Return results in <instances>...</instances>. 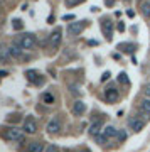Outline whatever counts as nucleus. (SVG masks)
Segmentation results:
<instances>
[{"instance_id": "nucleus-1", "label": "nucleus", "mask_w": 150, "mask_h": 152, "mask_svg": "<svg viewBox=\"0 0 150 152\" xmlns=\"http://www.w3.org/2000/svg\"><path fill=\"white\" fill-rule=\"evenodd\" d=\"M15 42L19 44L22 49H32V48H36L37 39H36V36H34V34L27 32V34H24V36H20V37H17Z\"/></svg>"}, {"instance_id": "nucleus-2", "label": "nucleus", "mask_w": 150, "mask_h": 152, "mask_svg": "<svg viewBox=\"0 0 150 152\" xmlns=\"http://www.w3.org/2000/svg\"><path fill=\"white\" fill-rule=\"evenodd\" d=\"M4 137H5L7 140L20 142L22 139H24V130L17 129V127H10V129H7V130L4 132Z\"/></svg>"}, {"instance_id": "nucleus-3", "label": "nucleus", "mask_w": 150, "mask_h": 152, "mask_svg": "<svg viewBox=\"0 0 150 152\" xmlns=\"http://www.w3.org/2000/svg\"><path fill=\"white\" fill-rule=\"evenodd\" d=\"M117 132H118V130L115 129V127H111V125H106V127L103 129V132L96 137V139H98V142H100V144H105V142H108L110 139L117 137Z\"/></svg>"}, {"instance_id": "nucleus-4", "label": "nucleus", "mask_w": 150, "mask_h": 152, "mask_svg": "<svg viewBox=\"0 0 150 152\" xmlns=\"http://www.w3.org/2000/svg\"><path fill=\"white\" fill-rule=\"evenodd\" d=\"M22 130L25 132V134H36L37 132V124H36V120L32 117H29V118L24 120V125H22Z\"/></svg>"}, {"instance_id": "nucleus-5", "label": "nucleus", "mask_w": 150, "mask_h": 152, "mask_svg": "<svg viewBox=\"0 0 150 152\" xmlns=\"http://www.w3.org/2000/svg\"><path fill=\"white\" fill-rule=\"evenodd\" d=\"M63 41V31L61 29H56L52 34H51V37H49V44H51V49H58L59 44Z\"/></svg>"}, {"instance_id": "nucleus-6", "label": "nucleus", "mask_w": 150, "mask_h": 152, "mask_svg": "<svg viewBox=\"0 0 150 152\" xmlns=\"http://www.w3.org/2000/svg\"><path fill=\"white\" fill-rule=\"evenodd\" d=\"M128 127H130L133 132H140V130L145 127V120L142 118L140 115H138V117H133V118L128 120Z\"/></svg>"}, {"instance_id": "nucleus-7", "label": "nucleus", "mask_w": 150, "mask_h": 152, "mask_svg": "<svg viewBox=\"0 0 150 152\" xmlns=\"http://www.w3.org/2000/svg\"><path fill=\"white\" fill-rule=\"evenodd\" d=\"M46 130H47L49 134H59V130H61V120H59L58 117L51 118L47 127H46Z\"/></svg>"}, {"instance_id": "nucleus-8", "label": "nucleus", "mask_w": 150, "mask_h": 152, "mask_svg": "<svg viewBox=\"0 0 150 152\" xmlns=\"http://www.w3.org/2000/svg\"><path fill=\"white\" fill-rule=\"evenodd\" d=\"M84 22H71L69 26H68V32L71 34V36H76V34H81L83 32V29H84Z\"/></svg>"}, {"instance_id": "nucleus-9", "label": "nucleus", "mask_w": 150, "mask_h": 152, "mask_svg": "<svg viewBox=\"0 0 150 152\" xmlns=\"http://www.w3.org/2000/svg\"><path fill=\"white\" fill-rule=\"evenodd\" d=\"M118 98H120V93H118L117 88H108L106 91H105V100H106L108 103H115Z\"/></svg>"}, {"instance_id": "nucleus-10", "label": "nucleus", "mask_w": 150, "mask_h": 152, "mask_svg": "<svg viewBox=\"0 0 150 152\" xmlns=\"http://www.w3.org/2000/svg\"><path fill=\"white\" fill-rule=\"evenodd\" d=\"M25 76H27V80H29L31 83H34V85H42V83H44V80L41 78V75H39L37 71H34V69L27 71Z\"/></svg>"}, {"instance_id": "nucleus-11", "label": "nucleus", "mask_w": 150, "mask_h": 152, "mask_svg": "<svg viewBox=\"0 0 150 152\" xmlns=\"http://www.w3.org/2000/svg\"><path fill=\"white\" fill-rule=\"evenodd\" d=\"M103 129H105V127H103V122L101 120H96V122L90 127V134H91L93 137H98L103 132Z\"/></svg>"}, {"instance_id": "nucleus-12", "label": "nucleus", "mask_w": 150, "mask_h": 152, "mask_svg": "<svg viewBox=\"0 0 150 152\" xmlns=\"http://www.w3.org/2000/svg\"><path fill=\"white\" fill-rule=\"evenodd\" d=\"M22 51H24V49H22L20 46L15 42V41L12 42V46H9V53H10L12 58H20V56H22Z\"/></svg>"}, {"instance_id": "nucleus-13", "label": "nucleus", "mask_w": 150, "mask_h": 152, "mask_svg": "<svg viewBox=\"0 0 150 152\" xmlns=\"http://www.w3.org/2000/svg\"><path fill=\"white\" fill-rule=\"evenodd\" d=\"M103 34H105L108 39L113 37V24L110 20H103Z\"/></svg>"}, {"instance_id": "nucleus-14", "label": "nucleus", "mask_w": 150, "mask_h": 152, "mask_svg": "<svg viewBox=\"0 0 150 152\" xmlns=\"http://www.w3.org/2000/svg\"><path fill=\"white\" fill-rule=\"evenodd\" d=\"M25 152H44L42 142H32V144H29L27 149H25Z\"/></svg>"}, {"instance_id": "nucleus-15", "label": "nucleus", "mask_w": 150, "mask_h": 152, "mask_svg": "<svg viewBox=\"0 0 150 152\" xmlns=\"http://www.w3.org/2000/svg\"><path fill=\"white\" fill-rule=\"evenodd\" d=\"M86 112V105L81 102V100H78V102H74V107H73V113L74 115H83Z\"/></svg>"}, {"instance_id": "nucleus-16", "label": "nucleus", "mask_w": 150, "mask_h": 152, "mask_svg": "<svg viewBox=\"0 0 150 152\" xmlns=\"http://www.w3.org/2000/svg\"><path fill=\"white\" fill-rule=\"evenodd\" d=\"M41 100H42V103H46V105H52L54 103V95L51 91H46V93L41 95Z\"/></svg>"}, {"instance_id": "nucleus-17", "label": "nucleus", "mask_w": 150, "mask_h": 152, "mask_svg": "<svg viewBox=\"0 0 150 152\" xmlns=\"http://www.w3.org/2000/svg\"><path fill=\"white\" fill-rule=\"evenodd\" d=\"M12 56L10 53H9V48H4V46H0V61L2 63H5V61H9Z\"/></svg>"}, {"instance_id": "nucleus-18", "label": "nucleus", "mask_w": 150, "mask_h": 152, "mask_svg": "<svg viewBox=\"0 0 150 152\" xmlns=\"http://www.w3.org/2000/svg\"><path fill=\"white\" fill-rule=\"evenodd\" d=\"M118 49H123L125 53H133V51H135V44H132V42H122V44H118Z\"/></svg>"}, {"instance_id": "nucleus-19", "label": "nucleus", "mask_w": 150, "mask_h": 152, "mask_svg": "<svg viewBox=\"0 0 150 152\" xmlns=\"http://www.w3.org/2000/svg\"><path fill=\"white\" fill-rule=\"evenodd\" d=\"M142 14H143V17H150V0L142 2Z\"/></svg>"}, {"instance_id": "nucleus-20", "label": "nucleus", "mask_w": 150, "mask_h": 152, "mask_svg": "<svg viewBox=\"0 0 150 152\" xmlns=\"http://www.w3.org/2000/svg\"><path fill=\"white\" fill-rule=\"evenodd\" d=\"M140 110L143 112V113H147V115H150V100H147L145 98L143 102L140 103Z\"/></svg>"}, {"instance_id": "nucleus-21", "label": "nucleus", "mask_w": 150, "mask_h": 152, "mask_svg": "<svg viewBox=\"0 0 150 152\" xmlns=\"http://www.w3.org/2000/svg\"><path fill=\"white\" fill-rule=\"evenodd\" d=\"M118 83L130 85V80H128V76H127V73H120V75H118Z\"/></svg>"}, {"instance_id": "nucleus-22", "label": "nucleus", "mask_w": 150, "mask_h": 152, "mask_svg": "<svg viewBox=\"0 0 150 152\" xmlns=\"http://www.w3.org/2000/svg\"><path fill=\"white\" fill-rule=\"evenodd\" d=\"M125 139H127V134H125L123 130H118V132H117V140H118V142H123Z\"/></svg>"}, {"instance_id": "nucleus-23", "label": "nucleus", "mask_w": 150, "mask_h": 152, "mask_svg": "<svg viewBox=\"0 0 150 152\" xmlns=\"http://www.w3.org/2000/svg\"><path fill=\"white\" fill-rule=\"evenodd\" d=\"M81 0H64V4L68 7H73V5H76V4H79Z\"/></svg>"}, {"instance_id": "nucleus-24", "label": "nucleus", "mask_w": 150, "mask_h": 152, "mask_svg": "<svg viewBox=\"0 0 150 152\" xmlns=\"http://www.w3.org/2000/svg\"><path fill=\"white\" fill-rule=\"evenodd\" d=\"M14 29H17V31H20V29H22V20L15 19V20H14Z\"/></svg>"}, {"instance_id": "nucleus-25", "label": "nucleus", "mask_w": 150, "mask_h": 152, "mask_svg": "<svg viewBox=\"0 0 150 152\" xmlns=\"http://www.w3.org/2000/svg\"><path fill=\"white\" fill-rule=\"evenodd\" d=\"M46 152H59V149L56 145H49L47 149H46Z\"/></svg>"}, {"instance_id": "nucleus-26", "label": "nucleus", "mask_w": 150, "mask_h": 152, "mask_svg": "<svg viewBox=\"0 0 150 152\" xmlns=\"http://www.w3.org/2000/svg\"><path fill=\"white\" fill-rule=\"evenodd\" d=\"M143 91H145V95H147V96L150 98V83H147V85H145V88H143Z\"/></svg>"}, {"instance_id": "nucleus-27", "label": "nucleus", "mask_w": 150, "mask_h": 152, "mask_svg": "<svg viewBox=\"0 0 150 152\" xmlns=\"http://www.w3.org/2000/svg\"><path fill=\"white\" fill-rule=\"evenodd\" d=\"M105 4H106V7H113L115 5V0H105Z\"/></svg>"}, {"instance_id": "nucleus-28", "label": "nucleus", "mask_w": 150, "mask_h": 152, "mask_svg": "<svg viewBox=\"0 0 150 152\" xmlns=\"http://www.w3.org/2000/svg\"><path fill=\"white\" fill-rule=\"evenodd\" d=\"M66 19H68V20H73V19H74V15H64V20Z\"/></svg>"}, {"instance_id": "nucleus-29", "label": "nucleus", "mask_w": 150, "mask_h": 152, "mask_svg": "<svg viewBox=\"0 0 150 152\" xmlns=\"http://www.w3.org/2000/svg\"><path fill=\"white\" fill-rule=\"evenodd\" d=\"M118 29H120V31H125V26H123V24H122V22L118 24Z\"/></svg>"}, {"instance_id": "nucleus-30", "label": "nucleus", "mask_w": 150, "mask_h": 152, "mask_svg": "<svg viewBox=\"0 0 150 152\" xmlns=\"http://www.w3.org/2000/svg\"><path fill=\"white\" fill-rule=\"evenodd\" d=\"M108 78H110V73H105V75H103V78H101V80H108Z\"/></svg>"}, {"instance_id": "nucleus-31", "label": "nucleus", "mask_w": 150, "mask_h": 152, "mask_svg": "<svg viewBox=\"0 0 150 152\" xmlns=\"http://www.w3.org/2000/svg\"><path fill=\"white\" fill-rule=\"evenodd\" d=\"M7 75V71H0V76H5Z\"/></svg>"}, {"instance_id": "nucleus-32", "label": "nucleus", "mask_w": 150, "mask_h": 152, "mask_svg": "<svg viewBox=\"0 0 150 152\" xmlns=\"http://www.w3.org/2000/svg\"><path fill=\"white\" fill-rule=\"evenodd\" d=\"M83 152H90V151H86V149H84V151H83Z\"/></svg>"}, {"instance_id": "nucleus-33", "label": "nucleus", "mask_w": 150, "mask_h": 152, "mask_svg": "<svg viewBox=\"0 0 150 152\" xmlns=\"http://www.w3.org/2000/svg\"><path fill=\"white\" fill-rule=\"evenodd\" d=\"M123 2H130V0H123Z\"/></svg>"}]
</instances>
